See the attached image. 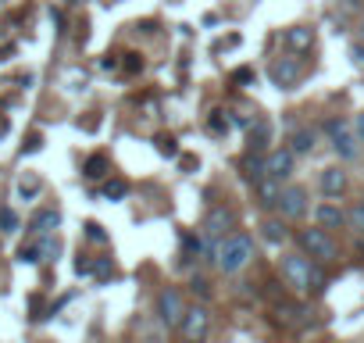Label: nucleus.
Here are the masks:
<instances>
[{
	"label": "nucleus",
	"instance_id": "nucleus-1",
	"mask_svg": "<svg viewBox=\"0 0 364 343\" xmlns=\"http://www.w3.org/2000/svg\"><path fill=\"white\" fill-rule=\"evenodd\" d=\"M250 258H254V240L243 236V233H232V236H225L218 243V268L229 272V275L240 272V268H247Z\"/></svg>",
	"mask_w": 364,
	"mask_h": 343
},
{
	"label": "nucleus",
	"instance_id": "nucleus-2",
	"mask_svg": "<svg viewBox=\"0 0 364 343\" xmlns=\"http://www.w3.org/2000/svg\"><path fill=\"white\" fill-rule=\"evenodd\" d=\"M300 75H304V65H300L296 54L275 58V61L268 65V79H272V86H279V90H293V86L300 83Z\"/></svg>",
	"mask_w": 364,
	"mask_h": 343
},
{
	"label": "nucleus",
	"instance_id": "nucleus-3",
	"mask_svg": "<svg viewBox=\"0 0 364 343\" xmlns=\"http://www.w3.org/2000/svg\"><path fill=\"white\" fill-rule=\"evenodd\" d=\"M296 240H300V247H304L314 261H321V265H325V261H336V243H332L328 229H321V226H318V229H304Z\"/></svg>",
	"mask_w": 364,
	"mask_h": 343
},
{
	"label": "nucleus",
	"instance_id": "nucleus-4",
	"mask_svg": "<svg viewBox=\"0 0 364 343\" xmlns=\"http://www.w3.org/2000/svg\"><path fill=\"white\" fill-rule=\"evenodd\" d=\"M186 304H182V293L175 290V286H164L161 293H157V315H161V322L168 325V329H175V325H182V318H186Z\"/></svg>",
	"mask_w": 364,
	"mask_h": 343
},
{
	"label": "nucleus",
	"instance_id": "nucleus-5",
	"mask_svg": "<svg viewBox=\"0 0 364 343\" xmlns=\"http://www.w3.org/2000/svg\"><path fill=\"white\" fill-rule=\"evenodd\" d=\"M325 132L332 136V147H336V154H339L343 161H353V157L360 154V147H357L360 139L346 129V122H343V118H328V122H325Z\"/></svg>",
	"mask_w": 364,
	"mask_h": 343
},
{
	"label": "nucleus",
	"instance_id": "nucleus-6",
	"mask_svg": "<svg viewBox=\"0 0 364 343\" xmlns=\"http://www.w3.org/2000/svg\"><path fill=\"white\" fill-rule=\"evenodd\" d=\"M232 226H236V215L229 208H211L208 218H204V236L208 243H222L225 236H232Z\"/></svg>",
	"mask_w": 364,
	"mask_h": 343
},
{
	"label": "nucleus",
	"instance_id": "nucleus-7",
	"mask_svg": "<svg viewBox=\"0 0 364 343\" xmlns=\"http://www.w3.org/2000/svg\"><path fill=\"white\" fill-rule=\"evenodd\" d=\"M282 275H286V283H289L293 290L307 293V286H311V258H304V254H286V258H282Z\"/></svg>",
	"mask_w": 364,
	"mask_h": 343
},
{
	"label": "nucleus",
	"instance_id": "nucleus-8",
	"mask_svg": "<svg viewBox=\"0 0 364 343\" xmlns=\"http://www.w3.org/2000/svg\"><path fill=\"white\" fill-rule=\"evenodd\" d=\"M178 329H182V336H186V343H204L208 329H211V311L208 307H190Z\"/></svg>",
	"mask_w": 364,
	"mask_h": 343
},
{
	"label": "nucleus",
	"instance_id": "nucleus-9",
	"mask_svg": "<svg viewBox=\"0 0 364 343\" xmlns=\"http://www.w3.org/2000/svg\"><path fill=\"white\" fill-rule=\"evenodd\" d=\"M275 208H279L282 218H304V211H307V190L304 186H282Z\"/></svg>",
	"mask_w": 364,
	"mask_h": 343
},
{
	"label": "nucleus",
	"instance_id": "nucleus-10",
	"mask_svg": "<svg viewBox=\"0 0 364 343\" xmlns=\"http://www.w3.org/2000/svg\"><path fill=\"white\" fill-rule=\"evenodd\" d=\"M293 157H296V154H293L289 147H282V150H268V154H264L268 179H279V183L289 179V176H293Z\"/></svg>",
	"mask_w": 364,
	"mask_h": 343
},
{
	"label": "nucleus",
	"instance_id": "nucleus-11",
	"mask_svg": "<svg viewBox=\"0 0 364 343\" xmlns=\"http://www.w3.org/2000/svg\"><path fill=\"white\" fill-rule=\"evenodd\" d=\"M268 143H272V122H268V118H254L250 129H247V150L264 154Z\"/></svg>",
	"mask_w": 364,
	"mask_h": 343
},
{
	"label": "nucleus",
	"instance_id": "nucleus-12",
	"mask_svg": "<svg viewBox=\"0 0 364 343\" xmlns=\"http://www.w3.org/2000/svg\"><path fill=\"white\" fill-rule=\"evenodd\" d=\"M282 43H286V51H289V54H304V51H311L314 33H311L307 26H293V29H286V33H282Z\"/></svg>",
	"mask_w": 364,
	"mask_h": 343
},
{
	"label": "nucleus",
	"instance_id": "nucleus-13",
	"mask_svg": "<svg viewBox=\"0 0 364 343\" xmlns=\"http://www.w3.org/2000/svg\"><path fill=\"white\" fill-rule=\"evenodd\" d=\"M240 168H243V179L247 183H261V179H268V164H264V154H254V150H247V157L240 161Z\"/></svg>",
	"mask_w": 364,
	"mask_h": 343
},
{
	"label": "nucleus",
	"instance_id": "nucleus-14",
	"mask_svg": "<svg viewBox=\"0 0 364 343\" xmlns=\"http://www.w3.org/2000/svg\"><path fill=\"white\" fill-rule=\"evenodd\" d=\"M314 218H318L321 229H339V226H346V211H343L339 204H332V201L318 204V208H314Z\"/></svg>",
	"mask_w": 364,
	"mask_h": 343
},
{
	"label": "nucleus",
	"instance_id": "nucleus-15",
	"mask_svg": "<svg viewBox=\"0 0 364 343\" xmlns=\"http://www.w3.org/2000/svg\"><path fill=\"white\" fill-rule=\"evenodd\" d=\"M321 194L332 197V201L346 194V172L343 168H325L321 172Z\"/></svg>",
	"mask_w": 364,
	"mask_h": 343
},
{
	"label": "nucleus",
	"instance_id": "nucleus-16",
	"mask_svg": "<svg viewBox=\"0 0 364 343\" xmlns=\"http://www.w3.org/2000/svg\"><path fill=\"white\" fill-rule=\"evenodd\" d=\"M58 226H61V211H54V208H43V211H36V215H33V222H29L33 236H50Z\"/></svg>",
	"mask_w": 364,
	"mask_h": 343
},
{
	"label": "nucleus",
	"instance_id": "nucleus-17",
	"mask_svg": "<svg viewBox=\"0 0 364 343\" xmlns=\"http://www.w3.org/2000/svg\"><path fill=\"white\" fill-rule=\"evenodd\" d=\"M82 176H86L90 183L107 179V176H111V161H107L104 154H90V157H86V164H82Z\"/></svg>",
	"mask_w": 364,
	"mask_h": 343
},
{
	"label": "nucleus",
	"instance_id": "nucleus-18",
	"mask_svg": "<svg viewBox=\"0 0 364 343\" xmlns=\"http://www.w3.org/2000/svg\"><path fill=\"white\" fill-rule=\"evenodd\" d=\"M314 143H318V132H314V129H296V132L289 136V150H293L296 157H300V154H311Z\"/></svg>",
	"mask_w": 364,
	"mask_h": 343
},
{
	"label": "nucleus",
	"instance_id": "nucleus-19",
	"mask_svg": "<svg viewBox=\"0 0 364 343\" xmlns=\"http://www.w3.org/2000/svg\"><path fill=\"white\" fill-rule=\"evenodd\" d=\"M279 194H282V183L279 179H261L257 183V197H261L264 208H275L279 204Z\"/></svg>",
	"mask_w": 364,
	"mask_h": 343
},
{
	"label": "nucleus",
	"instance_id": "nucleus-20",
	"mask_svg": "<svg viewBox=\"0 0 364 343\" xmlns=\"http://www.w3.org/2000/svg\"><path fill=\"white\" fill-rule=\"evenodd\" d=\"M40 176H33V172H26V176L18 179V201H33V197H40Z\"/></svg>",
	"mask_w": 364,
	"mask_h": 343
},
{
	"label": "nucleus",
	"instance_id": "nucleus-21",
	"mask_svg": "<svg viewBox=\"0 0 364 343\" xmlns=\"http://www.w3.org/2000/svg\"><path fill=\"white\" fill-rule=\"evenodd\" d=\"M261 236H264L268 243H282V240H286V226H282L279 218H264V222H261Z\"/></svg>",
	"mask_w": 364,
	"mask_h": 343
},
{
	"label": "nucleus",
	"instance_id": "nucleus-22",
	"mask_svg": "<svg viewBox=\"0 0 364 343\" xmlns=\"http://www.w3.org/2000/svg\"><path fill=\"white\" fill-rule=\"evenodd\" d=\"M229 125H232V118H229L225 111H211V115H208V132H211V136H225Z\"/></svg>",
	"mask_w": 364,
	"mask_h": 343
},
{
	"label": "nucleus",
	"instance_id": "nucleus-23",
	"mask_svg": "<svg viewBox=\"0 0 364 343\" xmlns=\"http://www.w3.org/2000/svg\"><path fill=\"white\" fill-rule=\"evenodd\" d=\"M100 194H104V201H125L129 197V183L125 179H107Z\"/></svg>",
	"mask_w": 364,
	"mask_h": 343
},
{
	"label": "nucleus",
	"instance_id": "nucleus-24",
	"mask_svg": "<svg viewBox=\"0 0 364 343\" xmlns=\"http://www.w3.org/2000/svg\"><path fill=\"white\" fill-rule=\"evenodd\" d=\"M325 290H328V275H325V268H321V265H311V286H307V293L321 297Z\"/></svg>",
	"mask_w": 364,
	"mask_h": 343
},
{
	"label": "nucleus",
	"instance_id": "nucleus-25",
	"mask_svg": "<svg viewBox=\"0 0 364 343\" xmlns=\"http://www.w3.org/2000/svg\"><path fill=\"white\" fill-rule=\"evenodd\" d=\"M154 147H157L161 157H178V143H175V136H168V132L154 136Z\"/></svg>",
	"mask_w": 364,
	"mask_h": 343
},
{
	"label": "nucleus",
	"instance_id": "nucleus-26",
	"mask_svg": "<svg viewBox=\"0 0 364 343\" xmlns=\"http://www.w3.org/2000/svg\"><path fill=\"white\" fill-rule=\"evenodd\" d=\"M18 261H22V265H36V261H43L40 240H36V243H26V247H18Z\"/></svg>",
	"mask_w": 364,
	"mask_h": 343
},
{
	"label": "nucleus",
	"instance_id": "nucleus-27",
	"mask_svg": "<svg viewBox=\"0 0 364 343\" xmlns=\"http://www.w3.org/2000/svg\"><path fill=\"white\" fill-rule=\"evenodd\" d=\"M182 250H186V258H182V261H193V254L204 250V240L193 236V233H186V236H182Z\"/></svg>",
	"mask_w": 364,
	"mask_h": 343
},
{
	"label": "nucleus",
	"instance_id": "nucleus-28",
	"mask_svg": "<svg viewBox=\"0 0 364 343\" xmlns=\"http://www.w3.org/2000/svg\"><path fill=\"white\" fill-rule=\"evenodd\" d=\"M93 275H97L100 283H107V279L114 275V261H111V258H97V261H93Z\"/></svg>",
	"mask_w": 364,
	"mask_h": 343
},
{
	"label": "nucleus",
	"instance_id": "nucleus-29",
	"mask_svg": "<svg viewBox=\"0 0 364 343\" xmlns=\"http://www.w3.org/2000/svg\"><path fill=\"white\" fill-rule=\"evenodd\" d=\"M254 83H257V72H254V68L243 65V68L232 72V86H254Z\"/></svg>",
	"mask_w": 364,
	"mask_h": 343
},
{
	"label": "nucleus",
	"instance_id": "nucleus-30",
	"mask_svg": "<svg viewBox=\"0 0 364 343\" xmlns=\"http://www.w3.org/2000/svg\"><path fill=\"white\" fill-rule=\"evenodd\" d=\"M275 311H279V322H282V325H293V322H296V318L304 315V311H300L296 304H279Z\"/></svg>",
	"mask_w": 364,
	"mask_h": 343
},
{
	"label": "nucleus",
	"instance_id": "nucleus-31",
	"mask_svg": "<svg viewBox=\"0 0 364 343\" xmlns=\"http://www.w3.org/2000/svg\"><path fill=\"white\" fill-rule=\"evenodd\" d=\"M18 229V215L11 208H0V233H15Z\"/></svg>",
	"mask_w": 364,
	"mask_h": 343
},
{
	"label": "nucleus",
	"instance_id": "nucleus-32",
	"mask_svg": "<svg viewBox=\"0 0 364 343\" xmlns=\"http://www.w3.org/2000/svg\"><path fill=\"white\" fill-rule=\"evenodd\" d=\"M125 61H122V68L129 72V75H136V72H143V54H136V51H129V54H122Z\"/></svg>",
	"mask_w": 364,
	"mask_h": 343
},
{
	"label": "nucleus",
	"instance_id": "nucleus-33",
	"mask_svg": "<svg viewBox=\"0 0 364 343\" xmlns=\"http://www.w3.org/2000/svg\"><path fill=\"white\" fill-rule=\"evenodd\" d=\"M346 222H350V229L364 233V201H360V204H357V208H353V211L346 215Z\"/></svg>",
	"mask_w": 364,
	"mask_h": 343
},
{
	"label": "nucleus",
	"instance_id": "nucleus-34",
	"mask_svg": "<svg viewBox=\"0 0 364 343\" xmlns=\"http://www.w3.org/2000/svg\"><path fill=\"white\" fill-rule=\"evenodd\" d=\"M40 147H43V136H40V132H29L26 143H22V154H36Z\"/></svg>",
	"mask_w": 364,
	"mask_h": 343
},
{
	"label": "nucleus",
	"instance_id": "nucleus-35",
	"mask_svg": "<svg viewBox=\"0 0 364 343\" xmlns=\"http://www.w3.org/2000/svg\"><path fill=\"white\" fill-rule=\"evenodd\" d=\"M86 236H90L93 243H104V240H107V233H104L100 222H86Z\"/></svg>",
	"mask_w": 364,
	"mask_h": 343
},
{
	"label": "nucleus",
	"instance_id": "nucleus-36",
	"mask_svg": "<svg viewBox=\"0 0 364 343\" xmlns=\"http://www.w3.org/2000/svg\"><path fill=\"white\" fill-rule=\"evenodd\" d=\"M190 290H193L197 297H211V283H208V279H197V275H193V279H190Z\"/></svg>",
	"mask_w": 364,
	"mask_h": 343
},
{
	"label": "nucleus",
	"instance_id": "nucleus-37",
	"mask_svg": "<svg viewBox=\"0 0 364 343\" xmlns=\"http://www.w3.org/2000/svg\"><path fill=\"white\" fill-rule=\"evenodd\" d=\"M75 272L79 275H93V258H79L75 261Z\"/></svg>",
	"mask_w": 364,
	"mask_h": 343
},
{
	"label": "nucleus",
	"instance_id": "nucleus-38",
	"mask_svg": "<svg viewBox=\"0 0 364 343\" xmlns=\"http://www.w3.org/2000/svg\"><path fill=\"white\" fill-rule=\"evenodd\" d=\"M350 58H353L357 68H364V43H353V47H350Z\"/></svg>",
	"mask_w": 364,
	"mask_h": 343
},
{
	"label": "nucleus",
	"instance_id": "nucleus-39",
	"mask_svg": "<svg viewBox=\"0 0 364 343\" xmlns=\"http://www.w3.org/2000/svg\"><path fill=\"white\" fill-rule=\"evenodd\" d=\"M100 68H104V72H114V68H118V58H111V54L100 58Z\"/></svg>",
	"mask_w": 364,
	"mask_h": 343
},
{
	"label": "nucleus",
	"instance_id": "nucleus-40",
	"mask_svg": "<svg viewBox=\"0 0 364 343\" xmlns=\"http://www.w3.org/2000/svg\"><path fill=\"white\" fill-rule=\"evenodd\" d=\"M357 139H360V143H364V111H360V115H357Z\"/></svg>",
	"mask_w": 364,
	"mask_h": 343
},
{
	"label": "nucleus",
	"instance_id": "nucleus-41",
	"mask_svg": "<svg viewBox=\"0 0 364 343\" xmlns=\"http://www.w3.org/2000/svg\"><path fill=\"white\" fill-rule=\"evenodd\" d=\"M360 4H357V0H343V11H357Z\"/></svg>",
	"mask_w": 364,
	"mask_h": 343
},
{
	"label": "nucleus",
	"instance_id": "nucleus-42",
	"mask_svg": "<svg viewBox=\"0 0 364 343\" xmlns=\"http://www.w3.org/2000/svg\"><path fill=\"white\" fill-rule=\"evenodd\" d=\"M360 36H364V22H360Z\"/></svg>",
	"mask_w": 364,
	"mask_h": 343
}]
</instances>
